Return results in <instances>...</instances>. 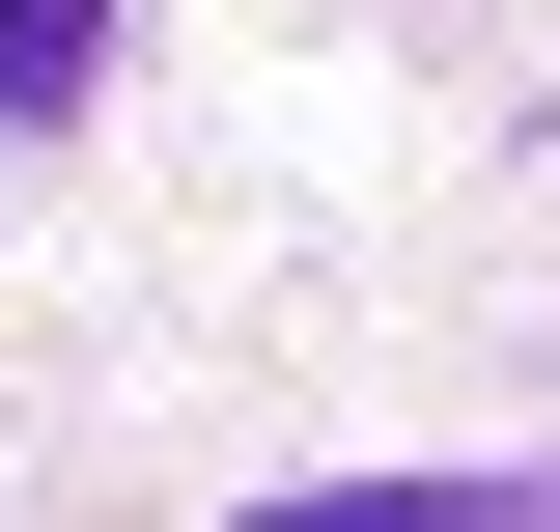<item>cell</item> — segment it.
Listing matches in <instances>:
<instances>
[{
    "label": "cell",
    "mask_w": 560,
    "mask_h": 532,
    "mask_svg": "<svg viewBox=\"0 0 560 532\" xmlns=\"http://www.w3.org/2000/svg\"><path fill=\"white\" fill-rule=\"evenodd\" d=\"M84 57H113V0H0V140H57Z\"/></svg>",
    "instance_id": "1"
}]
</instances>
